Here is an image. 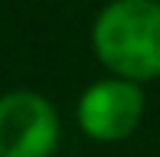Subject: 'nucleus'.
<instances>
[{
	"label": "nucleus",
	"instance_id": "f257e3e1",
	"mask_svg": "<svg viewBox=\"0 0 160 157\" xmlns=\"http://www.w3.org/2000/svg\"><path fill=\"white\" fill-rule=\"evenodd\" d=\"M98 62L118 78L147 82L160 75V3L111 0L92 26Z\"/></svg>",
	"mask_w": 160,
	"mask_h": 157
},
{
	"label": "nucleus",
	"instance_id": "f03ea898",
	"mask_svg": "<svg viewBox=\"0 0 160 157\" xmlns=\"http://www.w3.org/2000/svg\"><path fill=\"white\" fill-rule=\"evenodd\" d=\"M59 147V115L39 92L0 95V157H52Z\"/></svg>",
	"mask_w": 160,
	"mask_h": 157
},
{
	"label": "nucleus",
	"instance_id": "7ed1b4c3",
	"mask_svg": "<svg viewBox=\"0 0 160 157\" xmlns=\"http://www.w3.org/2000/svg\"><path fill=\"white\" fill-rule=\"evenodd\" d=\"M144 118V92L128 78H101L78 98V128L92 141H124Z\"/></svg>",
	"mask_w": 160,
	"mask_h": 157
}]
</instances>
